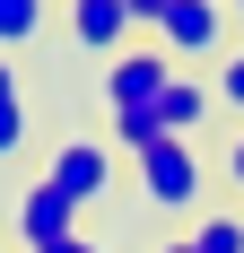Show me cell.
Returning a JSON list of instances; mask_svg holds the SVG:
<instances>
[{
  "instance_id": "6da1fadb",
  "label": "cell",
  "mask_w": 244,
  "mask_h": 253,
  "mask_svg": "<svg viewBox=\"0 0 244 253\" xmlns=\"http://www.w3.org/2000/svg\"><path fill=\"white\" fill-rule=\"evenodd\" d=\"M131 166H140V201L148 210H166V218H183V210H201V183H209V166H201L192 157V140H157V149L148 157H131Z\"/></svg>"
},
{
  "instance_id": "7a4b0ae2",
  "label": "cell",
  "mask_w": 244,
  "mask_h": 253,
  "mask_svg": "<svg viewBox=\"0 0 244 253\" xmlns=\"http://www.w3.org/2000/svg\"><path fill=\"white\" fill-rule=\"evenodd\" d=\"M44 183L70 192L79 210H96L105 192H114V140H61V149L44 157Z\"/></svg>"
},
{
  "instance_id": "3957f363",
  "label": "cell",
  "mask_w": 244,
  "mask_h": 253,
  "mask_svg": "<svg viewBox=\"0 0 244 253\" xmlns=\"http://www.w3.org/2000/svg\"><path fill=\"white\" fill-rule=\"evenodd\" d=\"M166 79H174V52L166 44H131V52L105 61V105H114V114H140V105L166 96Z\"/></svg>"
},
{
  "instance_id": "277c9868",
  "label": "cell",
  "mask_w": 244,
  "mask_h": 253,
  "mask_svg": "<svg viewBox=\"0 0 244 253\" xmlns=\"http://www.w3.org/2000/svg\"><path fill=\"white\" fill-rule=\"evenodd\" d=\"M148 44H166L174 61H209L227 44V0H166V18H157Z\"/></svg>"
},
{
  "instance_id": "5b68a950",
  "label": "cell",
  "mask_w": 244,
  "mask_h": 253,
  "mask_svg": "<svg viewBox=\"0 0 244 253\" xmlns=\"http://www.w3.org/2000/svg\"><path fill=\"white\" fill-rule=\"evenodd\" d=\"M9 227H18L26 253H44V245H61V236H79V201H70V192H52V183H26L18 210H9Z\"/></svg>"
},
{
  "instance_id": "8992f818",
  "label": "cell",
  "mask_w": 244,
  "mask_h": 253,
  "mask_svg": "<svg viewBox=\"0 0 244 253\" xmlns=\"http://www.w3.org/2000/svg\"><path fill=\"white\" fill-rule=\"evenodd\" d=\"M70 44L79 52H131V9L122 0H70Z\"/></svg>"
},
{
  "instance_id": "52a82bcc",
  "label": "cell",
  "mask_w": 244,
  "mask_h": 253,
  "mask_svg": "<svg viewBox=\"0 0 244 253\" xmlns=\"http://www.w3.org/2000/svg\"><path fill=\"white\" fill-rule=\"evenodd\" d=\"M209 105H218V87H201V79L174 70V79H166V96H157V123H166L174 140H192V131L209 123Z\"/></svg>"
},
{
  "instance_id": "ba28073f",
  "label": "cell",
  "mask_w": 244,
  "mask_h": 253,
  "mask_svg": "<svg viewBox=\"0 0 244 253\" xmlns=\"http://www.w3.org/2000/svg\"><path fill=\"white\" fill-rule=\"evenodd\" d=\"M44 26H52V0H0V61L35 52V44H44Z\"/></svg>"
},
{
  "instance_id": "9c48e42d",
  "label": "cell",
  "mask_w": 244,
  "mask_h": 253,
  "mask_svg": "<svg viewBox=\"0 0 244 253\" xmlns=\"http://www.w3.org/2000/svg\"><path fill=\"white\" fill-rule=\"evenodd\" d=\"M26 140H35V105L18 87V61H0V157H18Z\"/></svg>"
},
{
  "instance_id": "30bf717a",
  "label": "cell",
  "mask_w": 244,
  "mask_h": 253,
  "mask_svg": "<svg viewBox=\"0 0 244 253\" xmlns=\"http://www.w3.org/2000/svg\"><path fill=\"white\" fill-rule=\"evenodd\" d=\"M157 140H166V123H157V105H140V114H114V149H122V157H148Z\"/></svg>"
},
{
  "instance_id": "8fae6325",
  "label": "cell",
  "mask_w": 244,
  "mask_h": 253,
  "mask_svg": "<svg viewBox=\"0 0 244 253\" xmlns=\"http://www.w3.org/2000/svg\"><path fill=\"white\" fill-rule=\"evenodd\" d=\"M192 245L201 253H244V218L236 210H209V218H192Z\"/></svg>"
},
{
  "instance_id": "7c38bea8",
  "label": "cell",
  "mask_w": 244,
  "mask_h": 253,
  "mask_svg": "<svg viewBox=\"0 0 244 253\" xmlns=\"http://www.w3.org/2000/svg\"><path fill=\"white\" fill-rule=\"evenodd\" d=\"M218 105H227V114H244V44L227 52V70H218Z\"/></svg>"
},
{
  "instance_id": "4fadbf2b",
  "label": "cell",
  "mask_w": 244,
  "mask_h": 253,
  "mask_svg": "<svg viewBox=\"0 0 244 253\" xmlns=\"http://www.w3.org/2000/svg\"><path fill=\"white\" fill-rule=\"evenodd\" d=\"M131 9V35H157V18H166V0H122Z\"/></svg>"
},
{
  "instance_id": "5bb4252c",
  "label": "cell",
  "mask_w": 244,
  "mask_h": 253,
  "mask_svg": "<svg viewBox=\"0 0 244 253\" xmlns=\"http://www.w3.org/2000/svg\"><path fill=\"white\" fill-rule=\"evenodd\" d=\"M227 183H244V131L227 140Z\"/></svg>"
},
{
  "instance_id": "9a60e30c",
  "label": "cell",
  "mask_w": 244,
  "mask_h": 253,
  "mask_svg": "<svg viewBox=\"0 0 244 253\" xmlns=\"http://www.w3.org/2000/svg\"><path fill=\"white\" fill-rule=\"evenodd\" d=\"M44 253H105L96 236H61V245H44Z\"/></svg>"
},
{
  "instance_id": "2e32d148",
  "label": "cell",
  "mask_w": 244,
  "mask_h": 253,
  "mask_svg": "<svg viewBox=\"0 0 244 253\" xmlns=\"http://www.w3.org/2000/svg\"><path fill=\"white\" fill-rule=\"evenodd\" d=\"M157 253H201V245H192V236H174V245H157Z\"/></svg>"
},
{
  "instance_id": "e0dca14e",
  "label": "cell",
  "mask_w": 244,
  "mask_h": 253,
  "mask_svg": "<svg viewBox=\"0 0 244 253\" xmlns=\"http://www.w3.org/2000/svg\"><path fill=\"white\" fill-rule=\"evenodd\" d=\"M236 18H244V0H236Z\"/></svg>"
},
{
  "instance_id": "ac0fdd59",
  "label": "cell",
  "mask_w": 244,
  "mask_h": 253,
  "mask_svg": "<svg viewBox=\"0 0 244 253\" xmlns=\"http://www.w3.org/2000/svg\"><path fill=\"white\" fill-rule=\"evenodd\" d=\"M0 253H9V245H0Z\"/></svg>"
}]
</instances>
